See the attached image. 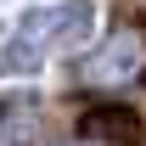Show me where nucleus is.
I'll return each instance as SVG.
<instances>
[{
    "instance_id": "obj_1",
    "label": "nucleus",
    "mask_w": 146,
    "mask_h": 146,
    "mask_svg": "<svg viewBox=\"0 0 146 146\" xmlns=\"http://www.w3.org/2000/svg\"><path fill=\"white\" fill-rule=\"evenodd\" d=\"M141 68H146V39L135 34V28H118V34H107L73 68V79H79V84H96V90H112V84L141 79Z\"/></svg>"
},
{
    "instance_id": "obj_2",
    "label": "nucleus",
    "mask_w": 146,
    "mask_h": 146,
    "mask_svg": "<svg viewBox=\"0 0 146 146\" xmlns=\"http://www.w3.org/2000/svg\"><path fill=\"white\" fill-rule=\"evenodd\" d=\"M56 45H62V6L28 11V17L17 23V34L0 45V73H34Z\"/></svg>"
},
{
    "instance_id": "obj_3",
    "label": "nucleus",
    "mask_w": 146,
    "mask_h": 146,
    "mask_svg": "<svg viewBox=\"0 0 146 146\" xmlns=\"http://www.w3.org/2000/svg\"><path fill=\"white\" fill-rule=\"evenodd\" d=\"M79 141H90V146H135L141 141V118L129 107H90L79 118Z\"/></svg>"
},
{
    "instance_id": "obj_4",
    "label": "nucleus",
    "mask_w": 146,
    "mask_h": 146,
    "mask_svg": "<svg viewBox=\"0 0 146 146\" xmlns=\"http://www.w3.org/2000/svg\"><path fill=\"white\" fill-rule=\"evenodd\" d=\"M39 141V101L34 96H0V146Z\"/></svg>"
},
{
    "instance_id": "obj_5",
    "label": "nucleus",
    "mask_w": 146,
    "mask_h": 146,
    "mask_svg": "<svg viewBox=\"0 0 146 146\" xmlns=\"http://www.w3.org/2000/svg\"><path fill=\"white\" fill-rule=\"evenodd\" d=\"M90 28H96V6L90 0H62V45L90 39Z\"/></svg>"
},
{
    "instance_id": "obj_6",
    "label": "nucleus",
    "mask_w": 146,
    "mask_h": 146,
    "mask_svg": "<svg viewBox=\"0 0 146 146\" xmlns=\"http://www.w3.org/2000/svg\"><path fill=\"white\" fill-rule=\"evenodd\" d=\"M68 146H90V141H68Z\"/></svg>"
}]
</instances>
